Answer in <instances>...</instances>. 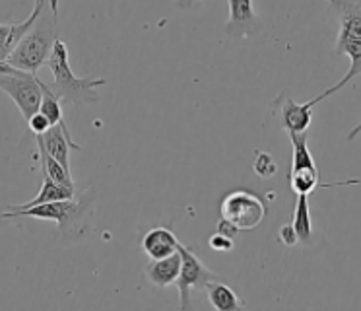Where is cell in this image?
I'll use <instances>...</instances> for the list:
<instances>
[{
  "label": "cell",
  "mask_w": 361,
  "mask_h": 311,
  "mask_svg": "<svg viewBox=\"0 0 361 311\" xmlns=\"http://www.w3.org/2000/svg\"><path fill=\"white\" fill-rule=\"evenodd\" d=\"M94 202V193H90L74 201V199H64V201L43 202V204H33V206H16L12 204L4 212H0V220H10V218H35V220H51L61 225V230L66 232V228H74Z\"/></svg>",
  "instance_id": "obj_4"
},
{
  "label": "cell",
  "mask_w": 361,
  "mask_h": 311,
  "mask_svg": "<svg viewBox=\"0 0 361 311\" xmlns=\"http://www.w3.org/2000/svg\"><path fill=\"white\" fill-rule=\"evenodd\" d=\"M317 101L309 100L307 103H298L293 101L290 95L282 93L276 100V107H278V119L282 123L286 132H307L311 119H313V107Z\"/></svg>",
  "instance_id": "obj_9"
},
{
  "label": "cell",
  "mask_w": 361,
  "mask_h": 311,
  "mask_svg": "<svg viewBox=\"0 0 361 311\" xmlns=\"http://www.w3.org/2000/svg\"><path fill=\"white\" fill-rule=\"evenodd\" d=\"M221 218H228L241 232H249L262 224L267 218V204L259 194L247 189H235L228 193L220 202Z\"/></svg>",
  "instance_id": "obj_6"
},
{
  "label": "cell",
  "mask_w": 361,
  "mask_h": 311,
  "mask_svg": "<svg viewBox=\"0 0 361 311\" xmlns=\"http://www.w3.org/2000/svg\"><path fill=\"white\" fill-rule=\"evenodd\" d=\"M206 294H208V302L212 303L214 310L218 311H237L243 310L245 302L239 300V295L233 292V288H229L228 284H224L216 278L212 282H208L204 286Z\"/></svg>",
  "instance_id": "obj_13"
},
{
  "label": "cell",
  "mask_w": 361,
  "mask_h": 311,
  "mask_svg": "<svg viewBox=\"0 0 361 311\" xmlns=\"http://www.w3.org/2000/svg\"><path fill=\"white\" fill-rule=\"evenodd\" d=\"M291 225H293V230L298 233L299 241L311 243V240H313V222H311V210H309L307 194H298V204H295Z\"/></svg>",
  "instance_id": "obj_15"
},
{
  "label": "cell",
  "mask_w": 361,
  "mask_h": 311,
  "mask_svg": "<svg viewBox=\"0 0 361 311\" xmlns=\"http://www.w3.org/2000/svg\"><path fill=\"white\" fill-rule=\"evenodd\" d=\"M55 41L56 12L51 8V4H47L37 18V22L32 25V30L18 41V45L8 54L6 62L14 69L35 74L41 69V64H47V59L51 57Z\"/></svg>",
  "instance_id": "obj_3"
},
{
  "label": "cell",
  "mask_w": 361,
  "mask_h": 311,
  "mask_svg": "<svg viewBox=\"0 0 361 311\" xmlns=\"http://www.w3.org/2000/svg\"><path fill=\"white\" fill-rule=\"evenodd\" d=\"M39 111L43 115L47 117L51 124H59V127H63L68 131V127L64 123V117H63V107H61V100L56 98L53 90L45 84L43 88V100H41V105H39Z\"/></svg>",
  "instance_id": "obj_19"
},
{
  "label": "cell",
  "mask_w": 361,
  "mask_h": 311,
  "mask_svg": "<svg viewBox=\"0 0 361 311\" xmlns=\"http://www.w3.org/2000/svg\"><path fill=\"white\" fill-rule=\"evenodd\" d=\"M64 199H74V189L71 187H64L61 183H56L53 179L43 173V181H41V189L35 199L24 204H16V206H33V204H43V202H53V201H64Z\"/></svg>",
  "instance_id": "obj_14"
},
{
  "label": "cell",
  "mask_w": 361,
  "mask_h": 311,
  "mask_svg": "<svg viewBox=\"0 0 361 311\" xmlns=\"http://www.w3.org/2000/svg\"><path fill=\"white\" fill-rule=\"evenodd\" d=\"M278 237H280V241H282L286 247H291V245H295L298 243V233H295V230H293V225L286 224L280 228V233H278Z\"/></svg>",
  "instance_id": "obj_24"
},
{
  "label": "cell",
  "mask_w": 361,
  "mask_h": 311,
  "mask_svg": "<svg viewBox=\"0 0 361 311\" xmlns=\"http://www.w3.org/2000/svg\"><path fill=\"white\" fill-rule=\"evenodd\" d=\"M12 53V23H0V61Z\"/></svg>",
  "instance_id": "obj_21"
},
{
  "label": "cell",
  "mask_w": 361,
  "mask_h": 311,
  "mask_svg": "<svg viewBox=\"0 0 361 311\" xmlns=\"http://www.w3.org/2000/svg\"><path fill=\"white\" fill-rule=\"evenodd\" d=\"M37 142L45 148V152L51 158H55L56 162L64 165L66 170H71V158H68L71 148L72 150H82V146L72 140L71 132L63 129V127H59V124H53L47 132L37 134Z\"/></svg>",
  "instance_id": "obj_10"
},
{
  "label": "cell",
  "mask_w": 361,
  "mask_h": 311,
  "mask_svg": "<svg viewBox=\"0 0 361 311\" xmlns=\"http://www.w3.org/2000/svg\"><path fill=\"white\" fill-rule=\"evenodd\" d=\"M27 127L32 129V132L37 136V134H43V132H47L53 124H51V121H49L47 117L43 115L41 111H37V113H33L30 119H27Z\"/></svg>",
  "instance_id": "obj_22"
},
{
  "label": "cell",
  "mask_w": 361,
  "mask_h": 311,
  "mask_svg": "<svg viewBox=\"0 0 361 311\" xmlns=\"http://www.w3.org/2000/svg\"><path fill=\"white\" fill-rule=\"evenodd\" d=\"M180 272V253H173L164 259H152L146 266V276L157 288L171 286L177 282Z\"/></svg>",
  "instance_id": "obj_12"
},
{
  "label": "cell",
  "mask_w": 361,
  "mask_h": 311,
  "mask_svg": "<svg viewBox=\"0 0 361 311\" xmlns=\"http://www.w3.org/2000/svg\"><path fill=\"white\" fill-rule=\"evenodd\" d=\"M360 132H361V123L357 124V127H355L353 131H350V134H348V140H353L355 136H357V134H360Z\"/></svg>",
  "instance_id": "obj_27"
},
{
  "label": "cell",
  "mask_w": 361,
  "mask_h": 311,
  "mask_svg": "<svg viewBox=\"0 0 361 311\" xmlns=\"http://www.w3.org/2000/svg\"><path fill=\"white\" fill-rule=\"evenodd\" d=\"M37 148H39V154H41V168H43V173L49 175V177L56 181V183H61L64 187H71L74 189V181H72L71 170H66L64 165L56 162L55 158H51V156L45 152V148L41 146L39 142H37Z\"/></svg>",
  "instance_id": "obj_18"
},
{
  "label": "cell",
  "mask_w": 361,
  "mask_h": 311,
  "mask_svg": "<svg viewBox=\"0 0 361 311\" xmlns=\"http://www.w3.org/2000/svg\"><path fill=\"white\" fill-rule=\"evenodd\" d=\"M180 253V272L177 278V288H179L180 298V310L187 311L192 307L190 298H192V290H204L208 282H212L218 276L212 271H208L202 261L198 259L197 253L187 245H179Z\"/></svg>",
  "instance_id": "obj_7"
},
{
  "label": "cell",
  "mask_w": 361,
  "mask_h": 311,
  "mask_svg": "<svg viewBox=\"0 0 361 311\" xmlns=\"http://www.w3.org/2000/svg\"><path fill=\"white\" fill-rule=\"evenodd\" d=\"M49 4H51V8H53L55 12H59V2H56V0H49Z\"/></svg>",
  "instance_id": "obj_28"
},
{
  "label": "cell",
  "mask_w": 361,
  "mask_h": 311,
  "mask_svg": "<svg viewBox=\"0 0 361 311\" xmlns=\"http://www.w3.org/2000/svg\"><path fill=\"white\" fill-rule=\"evenodd\" d=\"M228 4L229 20L226 23V33L229 37L247 39L257 35L262 22L252 8V0H228Z\"/></svg>",
  "instance_id": "obj_8"
},
{
  "label": "cell",
  "mask_w": 361,
  "mask_h": 311,
  "mask_svg": "<svg viewBox=\"0 0 361 311\" xmlns=\"http://www.w3.org/2000/svg\"><path fill=\"white\" fill-rule=\"evenodd\" d=\"M216 232L224 233V235H228V237H233V240H235L237 233L241 232V230H239L231 220H228V218H220V222L216 224Z\"/></svg>",
  "instance_id": "obj_25"
},
{
  "label": "cell",
  "mask_w": 361,
  "mask_h": 311,
  "mask_svg": "<svg viewBox=\"0 0 361 311\" xmlns=\"http://www.w3.org/2000/svg\"><path fill=\"white\" fill-rule=\"evenodd\" d=\"M291 142V170L317 168L311 150L307 146V132H288Z\"/></svg>",
  "instance_id": "obj_16"
},
{
  "label": "cell",
  "mask_w": 361,
  "mask_h": 311,
  "mask_svg": "<svg viewBox=\"0 0 361 311\" xmlns=\"http://www.w3.org/2000/svg\"><path fill=\"white\" fill-rule=\"evenodd\" d=\"M208 245H210L214 251H231V249H233V237H228V235H224V233L216 232L214 235H210Z\"/></svg>",
  "instance_id": "obj_23"
},
{
  "label": "cell",
  "mask_w": 361,
  "mask_h": 311,
  "mask_svg": "<svg viewBox=\"0 0 361 311\" xmlns=\"http://www.w3.org/2000/svg\"><path fill=\"white\" fill-rule=\"evenodd\" d=\"M252 170L255 173L262 179H268L276 175L278 171V165H276L274 158L268 154V152H262V150H257L255 152V162H252Z\"/></svg>",
  "instance_id": "obj_20"
},
{
  "label": "cell",
  "mask_w": 361,
  "mask_h": 311,
  "mask_svg": "<svg viewBox=\"0 0 361 311\" xmlns=\"http://www.w3.org/2000/svg\"><path fill=\"white\" fill-rule=\"evenodd\" d=\"M43 88H45V82H41L32 72L14 69V66L8 72H0V90L16 103L25 121L39 111Z\"/></svg>",
  "instance_id": "obj_5"
},
{
  "label": "cell",
  "mask_w": 361,
  "mask_h": 311,
  "mask_svg": "<svg viewBox=\"0 0 361 311\" xmlns=\"http://www.w3.org/2000/svg\"><path fill=\"white\" fill-rule=\"evenodd\" d=\"M290 187L293 189L295 194H309L313 193L317 187L321 185V179H319V168H303V170H290L288 175Z\"/></svg>",
  "instance_id": "obj_17"
},
{
  "label": "cell",
  "mask_w": 361,
  "mask_h": 311,
  "mask_svg": "<svg viewBox=\"0 0 361 311\" xmlns=\"http://www.w3.org/2000/svg\"><path fill=\"white\" fill-rule=\"evenodd\" d=\"M179 245L180 243L175 237V233L169 228H165V225L149 230L144 235V240H142V249H144V253L149 259H164V257L173 255V253L179 251Z\"/></svg>",
  "instance_id": "obj_11"
},
{
  "label": "cell",
  "mask_w": 361,
  "mask_h": 311,
  "mask_svg": "<svg viewBox=\"0 0 361 311\" xmlns=\"http://www.w3.org/2000/svg\"><path fill=\"white\" fill-rule=\"evenodd\" d=\"M197 0H177V6L179 8H190Z\"/></svg>",
  "instance_id": "obj_26"
},
{
  "label": "cell",
  "mask_w": 361,
  "mask_h": 311,
  "mask_svg": "<svg viewBox=\"0 0 361 311\" xmlns=\"http://www.w3.org/2000/svg\"><path fill=\"white\" fill-rule=\"evenodd\" d=\"M47 66L53 72V93L64 103L80 105V103H95L99 101L97 88L107 84L105 78H80L71 69L68 62V47L64 41L56 39L55 47L47 59Z\"/></svg>",
  "instance_id": "obj_2"
},
{
  "label": "cell",
  "mask_w": 361,
  "mask_h": 311,
  "mask_svg": "<svg viewBox=\"0 0 361 311\" xmlns=\"http://www.w3.org/2000/svg\"><path fill=\"white\" fill-rule=\"evenodd\" d=\"M330 6L336 10L340 31L336 39V54H348L350 57V70L345 76L329 90L319 93L314 101L321 103L332 93L342 90L345 84H350L353 78L361 74V0H326Z\"/></svg>",
  "instance_id": "obj_1"
}]
</instances>
